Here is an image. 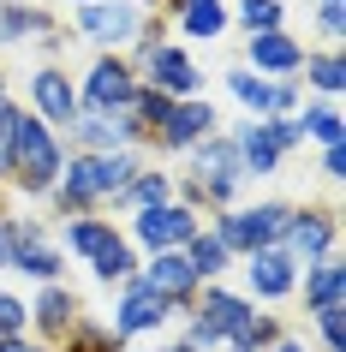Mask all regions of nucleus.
<instances>
[{
  "instance_id": "1",
  "label": "nucleus",
  "mask_w": 346,
  "mask_h": 352,
  "mask_svg": "<svg viewBox=\"0 0 346 352\" xmlns=\"http://www.w3.org/2000/svg\"><path fill=\"white\" fill-rule=\"evenodd\" d=\"M6 149H12V162H19V173L30 179V186H48V179L60 173V155H54V144H48V131H42L36 120H24V113H12Z\"/></svg>"
},
{
  "instance_id": "2",
  "label": "nucleus",
  "mask_w": 346,
  "mask_h": 352,
  "mask_svg": "<svg viewBox=\"0 0 346 352\" xmlns=\"http://www.w3.org/2000/svg\"><path fill=\"white\" fill-rule=\"evenodd\" d=\"M131 179L126 162H78L66 173V197H96V191H120Z\"/></svg>"
},
{
  "instance_id": "3",
  "label": "nucleus",
  "mask_w": 346,
  "mask_h": 352,
  "mask_svg": "<svg viewBox=\"0 0 346 352\" xmlns=\"http://www.w3.org/2000/svg\"><path fill=\"white\" fill-rule=\"evenodd\" d=\"M287 227V209H251V215H233V221L221 227V245H263V239H274Z\"/></svg>"
},
{
  "instance_id": "4",
  "label": "nucleus",
  "mask_w": 346,
  "mask_h": 352,
  "mask_svg": "<svg viewBox=\"0 0 346 352\" xmlns=\"http://www.w3.org/2000/svg\"><path fill=\"white\" fill-rule=\"evenodd\" d=\"M138 233H144V239L155 245V251H162V245H180V239H191V215H185V209H144Z\"/></svg>"
},
{
  "instance_id": "5",
  "label": "nucleus",
  "mask_w": 346,
  "mask_h": 352,
  "mask_svg": "<svg viewBox=\"0 0 346 352\" xmlns=\"http://www.w3.org/2000/svg\"><path fill=\"white\" fill-rule=\"evenodd\" d=\"M84 30L96 42H126L131 36V6H90L84 12Z\"/></svg>"
},
{
  "instance_id": "6",
  "label": "nucleus",
  "mask_w": 346,
  "mask_h": 352,
  "mask_svg": "<svg viewBox=\"0 0 346 352\" xmlns=\"http://www.w3.org/2000/svg\"><path fill=\"white\" fill-rule=\"evenodd\" d=\"M251 280H257V293H287V287H292V263L287 257H281V251H257V257H251Z\"/></svg>"
},
{
  "instance_id": "7",
  "label": "nucleus",
  "mask_w": 346,
  "mask_h": 352,
  "mask_svg": "<svg viewBox=\"0 0 346 352\" xmlns=\"http://www.w3.org/2000/svg\"><path fill=\"white\" fill-rule=\"evenodd\" d=\"M251 60L269 66V72H287V66H299V48H292L287 36H274V30H257L251 36Z\"/></svg>"
},
{
  "instance_id": "8",
  "label": "nucleus",
  "mask_w": 346,
  "mask_h": 352,
  "mask_svg": "<svg viewBox=\"0 0 346 352\" xmlns=\"http://www.w3.org/2000/svg\"><path fill=\"white\" fill-rule=\"evenodd\" d=\"M90 102H131V72L126 66H96L90 72Z\"/></svg>"
},
{
  "instance_id": "9",
  "label": "nucleus",
  "mask_w": 346,
  "mask_h": 352,
  "mask_svg": "<svg viewBox=\"0 0 346 352\" xmlns=\"http://www.w3.org/2000/svg\"><path fill=\"white\" fill-rule=\"evenodd\" d=\"M191 263L185 257H155V269H149V293H185L191 287Z\"/></svg>"
},
{
  "instance_id": "10",
  "label": "nucleus",
  "mask_w": 346,
  "mask_h": 352,
  "mask_svg": "<svg viewBox=\"0 0 346 352\" xmlns=\"http://www.w3.org/2000/svg\"><path fill=\"white\" fill-rule=\"evenodd\" d=\"M149 322H162V293H149V287H138V293L126 298V311H120V329H149Z\"/></svg>"
},
{
  "instance_id": "11",
  "label": "nucleus",
  "mask_w": 346,
  "mask_h": 352,
  "mask_svg": "<svg viewBox=\"0 0 346 352\" xmlns=\"http://www.w3.org/2000/svg\"><path fill=\"white\" fill-rule=\"evenodd\" d=\"M36 102H42V113L66 120V113H72V90H66V78H60V72H36Z\"/></svg>"
},
{
  "instance_id": "12",
  "label": "nucleus",
  "mask_w": 346,
  "mask_h": 352,
  "mask_svg": "<svg viewBox=\"0 0 346 352\" xmlns=\"http://www.w3.org/2000/svg\"><path fill=\"white\" fill-rule=\"evenodd\" d=\"M215 126V113L209 108H180V113H167V138H173V144H191V138H197V131H209Z\"/></svg>"
},
{
  "instance_id": "13",
  "label": "nucleus",
  "mask_w": 346,
  "mask_h": 352,
  "mask_svg": "<svg viewBox=\"0 0 346 352\" xmlns=\"http://www.w3.org/2000/svg\"><path fill=\"white\" fill-rule=\"evenodd\" d=\"M155 78H162L167 90H191V84H197L191 60H185V54H173V48H167V54H155Z\"/></svg>"
},
{
  "instance_id": "14",
  "label": "nucleus",
  "mask_w": 346,
  "mask_h": 352,
  "mask_svg": "<svg viewBox=\"0 0 346 352\" xmlns=\"http://www.w3.org/2000/svg\"><path fill=\"white\" fill-rule=\"evenodd\" d=\"M292 245H299L305 257H316V251H328V221H323V215H305V221L292 227Z\"/></svg>"
},
{
  "instance_id": "15",
  "label": "nucleus",
  "mask_w": 346,
  "mask_h": 352,
  "mask_svg": "<svg viewBox=\"0 0 346 352\" xmlns=\"http://www.w3.org/2000/svg\"><path fill=\"white\" fill-rule=\"evenodd\" d=\"M233 90L251 102V108H287L292 96L287 90H269V84H257V78H233Z\"/></svg>"
},
{
  "instance_id": "16",
  "label": "nucleus",
  "mask_w": 346,
  "mask_h": 352,
  "mask_svg": "<svg viewBox=\"0 0 346 352\" xmlns=\"http://www.w3.org/2000/svg\"><path fill=\"white\" fill-rule=\"evenodd\" d=\"M185 30H191V36H215V30H221V6H215V0H191Z\"/></svg>"
},
{
  "instance_id": "17",
  "label": "nucleus",
  "mask_w": 346,
  "mask_h": 352,
  "mask_svg": "<svg viewBox=\"0 0 346 352\" xmlns=\"http://www.w3.org/2000/svg\"><path fill=\"white\" fill-rule=\"evenodd\" d=\"M310 298H316V305H334V298H340V269H334V263H323V269H316V275H310Z\"/></svg>"
},
{
  "instance_id": "18",
  "label": "nucleus",
  "mask_w": 346,
  "mask_h": 352,
  "mask_svg": "<svg viewBox=\"0 0 346 352\" xmlns=\"http://www.w3.org/2000/svg\"><path fill=\"white\" fill-rule=\"evenodd\" d=\"M245 155L257 162V173H263V167H274V155H281V144H274V131H251V138H245Z\"/></svg>"
},
{
  "instance_id": "19",
  "label": "nucleus",
  "mask_w": 346,
  "mask_h": 352,
  "mask_svg": "<svg viewBox=\"0 0 346 352\" xmlns=\"http://www.w3.org/2000/svg\"><path fill=\"white\" fill-rule=\"evenodd\" d=\"M96 269H102V275H126V269H131V257H126V245H120V239H108V245H102V251H96Z\"/></svg>"
},
{
  "instance_id": "20",
  "label": "nucleus",
  "mask_w": 346,
  "mask_h": 352,
  "mask_svg": "<svg viewBox=\"0 0 346 352\" xmlns=\"http://www.w3.org/2000/svg\"><path fill=\"white\" fill-rule=\"evenodd\" d=\"M108 239H113V233H108L102 221H78V227H72V245H78V251H90V257H96Z\"/></svg>"
},
{
  "instance_id": "21",
  "label": "nucleus",
  "mask_w": 346,
  "mask_h": 352,
  "mask_svg": "<svg viewBox=\"0 0 346 352\" xmlns=\"http://www.w3.org/2000/svg\"><path fill=\"white\" fill-rule=\"evenodd\" d=\"M245 24H251V30H274V24H281V6H274V0H245Z\"/></svg>"
},
{
  "instance_id": "22",
  "label": "nucleus",
  "mask_w": 346,
  "mask_h": 352,
  "mask_svg": "<svg viewBox=\"0 0 346 352\" xmlns=\"http://www.w3.org/2000/svg\"><path fill=\"white\" fill-rule=\"evenodd\" d=\"M24 269H30V275H54V251H48V245H36V239H24Z\"/></svg>"
},
{
  "instance_id": "23",
  "label": "nucleus",
  "mask_w": 346,
  "mask_h": 352,
  "mask_svg": "<svg viewBox=\"0 0 346 352\" xmlns=\"http://www.w3.org/2000/svg\"><path fill=\"white\" fill-rule=\"evenodd\" d=\"M221 257H227V245H221V239H197V263H191V275H197V269H209V275H215Z\"/></svg>"
},
{
  "instance_id": "24",
  "label": "nucleus",
  "mask_w": 346,
  "mask_h": 352,
  "mask_svg": "<svg viewBox=\"0 0 346 352\" xmlns=\"http://www.w3.org/2000/svg\"><path fill=\"white\" fill-rule=\"evenodd\" d=\"M84 138H90V144H113V138H126V126H120V120H90Z\"/></svg>"
},
{
  "instance_id": "25",
  "label": "nucleus",
  "mask_w": 346,
  "mask_h": 352,
  "mask_svg": "<svg viewBox=\"0 0 346 352\" xmlns=\"http://www.w3.org/2000/svg\"><path fill=\"white\" fill-rule=\"evenodd\" d=\"M167 197V179H138L131 186V204H162Z\"/></svg>"
},
{
  "instance_id": "26",
  "label": "nucleus",
  "mask_w": 346,
  "mask_h": 352,
  "mask_svg": "<svg viewBox=\"0 0 346 352\" xmlns=\"http://www.w3.org/2000/svg\"><path fill=\"white\" fill-rule=\"evenodd\" d=\"M66 316H72V298H60V293H48V298H42V322H54V329H60Z\"/></svg>"
},
{
  "instance_id": "27",
  "label": "nucleus",
  "mask_w": 346,
  "mask_h": 352,
  "mask_svg": "<svg viewBox=\"0 0 346 352\" xmlns=\"http://www.w3.org/2000/svg\"><path fill=\"white\" fill-rule=\"evenodd\" d=\"M310 131H316L323 144H334V138H340V120H334V113H310Z\"/></svg>"
},
{
  "instance_id": "28",
  "label": "nucleus",
  "mask_w": 346,
  "mask_h": 352,
  "mask_svg": "<svg viewBox=\"0 0 346 352\" xmlns=\"http://www.w3.org/2000/svg\"><path fill=\"white\" fill-rule=\"evenodd\" d=\"M19 322H24V305H19V298H0V329L12 334Z\"/></svg>"
},
{
  "instance_id": "29",
  "label": "nucleus",
  "mask_w": 346,
  "mask_h": 352,
  "mask_svg": "<svg viewBox=\"0 0 346 352\" xmlns=\"http://www.w3.org/2000/svg\"><path fill=\"white\" fill-rule=\"evenodd\" d=\"M316 84H323V90H340V60H323V66H316Z\"/></svg>"
},
{
  "instance_id": "30",
  "label": "nucleus",
  "mask_w": 346,
  "mask_h": 352,
  "mask_svg": "<svg viewBox=\"0 0 346 352\" xmlns=\"http://www.w3.org/2000/svg\"><path fill=\"white\" fill-rule=\"evenodd\" d=\"M6 257H12V245H6V233H0V263H6Z\"/></svg>"
},
{
  "instance_id": "31",
  "label": "nucleus",
  "mask_w": 346,
  "mask_h": 352,
  "mask_svg": "<svg viewBox=\"0 0 346 352\" xmlns=\"http://www.w3.org/2000/svg\"><path fill=\"white\" fill-rule=\"evenodd\" d=\"M281 352H305V346H281Z\"/></svg>"
},
{
  "instance_id": "32",
  "label": "nucleus",
  "mask_w": 346,
  "mask_h": 352,
  "mask_svg": "<svg viewBox=\"0 0 346 352\" xmlns=\"http://www.w3.org/2000/svg\"><path fill=\"white\" fill-rule=\"evenodd\" d=\"M6 352H30V346H6Z\"/></svg>"
}]
</instances>
